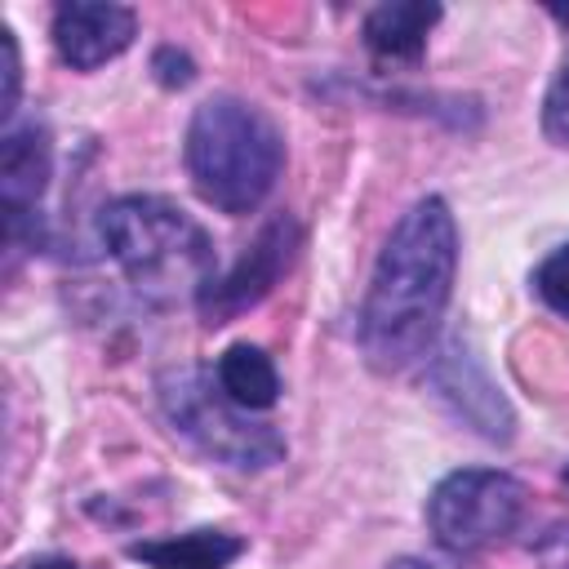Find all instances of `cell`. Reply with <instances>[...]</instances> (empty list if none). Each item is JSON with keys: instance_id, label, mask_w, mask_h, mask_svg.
Wrapping results in <instances>:
<instances>
[{"instance_id": "cell-1", "label": "cell", "mask_w": 569, "mask_h": 569, "mask_svg": "<svg viewBox=\"0 0 569 569\" xmlns=\"http://www.w3.org/2000/svg\"><path fill=\"white\" fill-rule=\"evenodd\" d=\"M458 276V222L445 196L413 200L378 249L356 347L373 373H405L436 351Z\"/></svg>"}, {"instance_id": "cell-2", "label": "cell", "mask_w": 569, "mask_h": 569, "mask_svg": "<svg viewBox=\"0 0 569 569\" xmlns=\"http://www.w3.org/2000/svg\"><path fill=\"white\" fill-rule=\"evenodd\" d=\"M182 164L204 204L244 218L276 191L284 169V133L262 107L236 93H213L187 120Z\"/></svg>"}, {"instance_id": "cell-3", "label": "cell", "mask_w": 569, "mask_h": 569, "mask_svg": "<svg viewBox=\"0 0 569 569\" xmlns=\"http://www.w3.org/2000/svg\"><path fill=\"white\" fill-rule=\"evenodd\" d=\"M98 240L138 293L169 298L196 289L218 271L209 231L169 196L129 191L98 209Z\"/></svg>"}, {"instance_id": "cell-4", "label": "cell", "mask_w": 569, "mask_h": 569, "mask_svg": "<svg viewBox=\"0 0 569 569\" xmlns=\"http://www.w3.org/2000/svg\"><path fill=\"white\" fill-rule=\"evenodd\" d=\"M156 396L169 427L191 440L209 462H222L231 471H267L289 453L284 436L271 422H258L249 409L231 405L213 369L204 365L164 369L156 378Z\"/></svg>"}, {"instance_id": "cell-5", "label": "cell", "mask_w": 569, "mask_h": 569, "mask_svg": "<svg viewBox=\"0 0 569 569\" xmlns=\"http://www.w3.org/2000/svg\"><path fill=\"white\" fill-rule=\"evenodd\" d=\"M525 485L511 471L462 467L449 471L427 498V529L449 556H476L502 542L525 516Z\"/></svg>"}, {"instance_id": "cell-6", "label": "cell", "mask_w": 569, "mask_h": 569, "mask_svg": "<svg viewBox=\"0 0 569 569\" xmlns=\"http://www.w3.org/2000/svg\"><path fill=\"white\" fill-rule=\"evenodd\" d=\"M302 249V227L293 213H276L258 227V236L240 249V258L227 271H213L200 289H196V311L209 329L240 320L244 311H253L276 284L280 276H289L293 258Z\"/></svg>"}, {"instance_id": "cell-7", "label": "cell", "mask_w": 569, "mask_h": 569, "mask_svg": "<svg viewBox=\"0 0 569 569\" xmlns=\"http://www.w3.org/2000/svg\"><path fill=\"white\" fill-rule=\"evenodd\" d=\"M53 178V133L44 120H22L4 129L0 142V209H4V244L13 253L44 249V213L40 200Z\"/></svg>"}, {"instance_id": "cell-8", "label": "cell", "mask_w": 569, "mask_h": 569, "mask_svg": "<svg viewBox=\"0 0 569 569\" xmlns=\"http://www.w3.org/2000/svg\"><path fill=\"white\" fill-rule=\"evenodd\" d=\"M427 387L476 436H485L493 445H507L516 436V413H511L507 396L498 391V382L489 378V369L480 365V356L471 351V342L449 338L427 365Z\"/></svg>"}, {"instance_id": "cell-9", "label": "cell", "mask_w": 569, "mask_h": 569, "mask_svg": "<svg viewBox=\"0 0 569 569\" xmlns=\"http://www.w3.org/2000/svg\"><path fill=\"white\" fill-rule=\"evenodd\" d=\"M53 49L71 71H98L138 36V13L111 0H62L53 9Z\"/></svg>"}, {"instance_id": "cell-10", "label": "cell", "mask_w": 569, "mask_h": 569, "mask_svg": "<svg viewBox=\"0 0 569 569\" xmlns=\"http://www.w3.org/2000/svg\"><path fill=\"white\" fill-rule=\"evenodd\" d=\"M436 0H387L365 13V49L382 67H418L427 53V36L440 22Z\"/></svg>"}, {"instance_id": "cell-11", "label": "cell", "mask_w": 569, "mask_h": 569, "mask_svg": "<svg viewBox=\"0 0 569 569\" xmlns=\"http://www.w3.org/2000/svg\"><path fill=\"white\" fill-rule=\"evenodd\" d=\"M244 538L227 529H187L169 538H138L129 542V560L147 569H231L244 556Z\"/></svg>"}, {"instance_id": "cell-12", "label": "cell", "mask_w": 569, "mask_h": 569, "mask_svg": "<svg viewBox=\"0 0 569 569\" xmlns=\"http://www.w3.org/2000/svg\"><path fill=\"white\" fill-rule=\"evenodd\" d=\"M213 378L227 391V400L249 409V413H267L280 400V373H276L271 356L253 342H231L213 360Z\"/></svg>"}, {"instance_id": "cell-13", "label": "cell", "mask_w": 569, "mask_h": 569, "mask_svg": "<svg viewBox=\"0 0 569 569\" xmlns=\"http://www.w3.org/2000/svg\"><path fill=\"white\" fill-rule=\"evenodd\" d=\"M529 284H533V293H538V302H542L547 311H556L560 320H569V240L556 244V249L533 267Z\"/></svg>"}, {"instance_id": "cell-14", "label": "cell", "mask_w": 569, "mask_h": 569, "mask_svg": "<svg viewBox=\"0 0 569 569\" xmlns=\"http://www.w3.org/2000/svg\"><path fill=\"white\" fill-rule=\"evenodd\" d=\"M542 133L560 147H569V62L556 71V80L547 84L542 98Z\"/></svg>"}, {"instance_id": "cell-15", "label": "cell", "mask_w": 569, "mask_h": 569, "mask_svg": "<svg viewBox=\"0 0 569 569\" xmlns=\"http://www.w3.org/2000/svg\"><path fill=\"white\" fill-rule=\"evenodd\" d=\"M151 71H156V80H160L164 89H187V84L196 80V62H191L182 49H173V44H160V49L151 53Z\"/></svg>"}, {"instance_id": "cell-16", "label": "cell", "mask_w": 569, "mask_h": 569, "mask_svg": "<svg viewBox=\"0 0 569 569\" xmlns=\"http://www.w3.org/2000/svg\"><path fill=\"white\" fill-rule=\"evenodd\" d=\"M0 44H4V98H0V116H4V124H13V111H18V89H22L18 36H13L9 27H0Z\"/></svg>"}, {"instance_id": "cell-17", "label": "cell", "mask_w": 569, "mask_h": 569, "mask_svg": "<svg viewBox=\"0 0 569 569\" xmlns=\"http://www.w3.org/2000/svg\"><path fill=\"white\" fill-rule=\"evenodd\" d=\"M13 569H80V565L67 560V556H36V560H22V565H13Z\"/></svg>"}, {"instance_id": "cell-18", "label": "cell", "mask_w": 569, "mask_h": 569, "mask_svg": "<svg viewBox=\"0 0 569 569\" xmlns=\"http://www.w3.org/2000/svg\"><path fill=\"white\" fill-rule=\"evenodd\" d=\"M387 569H431L427 560H413V556H405V560H391Z\"/></svg>"}, {"instance_id": "cell-19", "label": "cell", "mask_w": 569, "mask_h": 569, "mask_svg": "<svg viewBox=\"0 0 569 569\" xmlns=\"http://www.w3.org/2000/svg\"><path fill=\"white\" fill-rule=\"evenodd\" d=\"M565 485H569V467H565Z\"/></svg>"}]
</instances>
